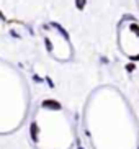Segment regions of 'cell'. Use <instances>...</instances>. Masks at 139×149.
Returning a JSON list of instances; mask_svg holds the SVG:
<instances>
[{
	"label": "cell",
	"mask_w": 139,
	"mask_h": 149,
	"mask_svg": "<svg viewBox=\"0 0 139 149\" xmlns=\"http://www.w3.org/2000/svg\"><path fill=\"white\" fill-rule=\"evenodd\" d=\"M36 134H38V126H36V125H31V136H33V139H38V136H36Z\"/></svg>",
	"instance_id": "2"
},
{
	"label": "cell",
	"mask_w": 139,
	"mask_h": 149,
	"mask_svg": "<svg viewBox=\"0 0 139 149\" xmlns=\"http://www.w3.org/2000/svg\"><path fill=\"white\" fill-rule=\"evenodd\" d=\"M83 5H85V0H77V7L79 8H83Z\"/></svg>",
	"instance_id": "3"
},
{
	"label": "cell",
	"mask_w": 139,
	"mask_h": 149,
	"mask_svg": "<svg viewBox=\"0 0 139 149\" xmlns=\"http://www.w3.org/2000/svg\"><path fill=\"white\" fill-rule=\"evenodd\" d=\"M133 30H134L136 33H138V35H139V28H138V25H133Z\"/></svg>",
	"instance_id": "4"
},
{
	"label": "cell",
	"mask_w": 139,
	"mask_h": 149,
	"mask_svg": "<svg viewBox=\"0 0 139 149\" xmlns=\"http://www.w3.org/2000/svg\"><path fill=\"white\" fill-rule=\"evenodd\" d=\"M43 107H44V108H52V110H59V108H61V105H59L57 102H54V100L43 102Z\"/></svg>",
	"instance_id": "1"
}]
</instances>
